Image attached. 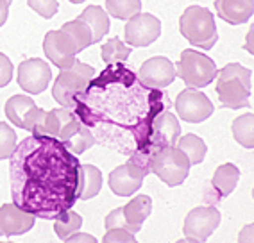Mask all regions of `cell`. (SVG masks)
<instances>
[{"instance_id":"obj_8","label":"cell","mask_w":254,"mask_h":243,"mask_svg":"<svg viewBox=\"0 0 254 243\" xmlns=\"http://www.w3.org/2000/svg\"><path fill=\"white\" fill-rule=\"evenodd\" d=\"M176 113L177 117L190 123H200L208 120L213 115L215 108L208 95L202 93L199 88H186L176 99Z\"/></svg>"},{"instance_id":"obj_33","label":"cell","mask_w":254,"mask_h":243,"mask_svg":"<svg viewBox=\"0 0 254 243\" xmlns=\"http://www.w3.org/2000/svg\"><path fill=\"white\" fill-rule=\"evenodd\" d=\"M13 79V63L9 58L0 52V88L7 86Z\"/></svg>"},{"instance_id":"obj_3","label":"cell","mask_w":254,"mask_h":243,"mask_svg":"<svg viewBox=\"0 0 254 243\" xmlns=\"http://www.w3.org/2000/svg\"><path fill=\"white\" fill-rule=\"evenodd\" d=\"M179 31L193 47L211 50L218 40L217 25L211 11L200 5H190L179 18Z\"/></svg>"},{"instance_id":"obj_24","label":"cell","mask_w":254,"mask_h":243,"mask_svg":"<svg viewBox=\"0 0 254 243\" xmlns=\"http://www.w3.org/2000/svg\"><path fill=\"white\" fill-rule=\"evenodd\" d=\"M176 143H177V149L188 158L190 165H199V163L204 161L208 147H206L204 140L199 138L197 134H186L183 138H177Z\"/></svg>"},{"instance_id":"obj_1","label":"cell","mask_w":254,"mask_h":243,"mask_svg":"<svg viewBox=\"0 0 254 243\" xmlns=\"http://www.w3.org/2000/svg\"><path fill=\"white\" fill-rule=\"evenodd\" d=\"M9 159L11 197L20 209L54 220L77 202L81 165L63 141L31 134Z\"/></svg>"},{"instance_id":"obj_32","label":"cell","mask_w":254,"mask_h":243,"mask_svg":"<svg viewBox=\"0 0 254 243\" xmlns=\"http://www.w3.org/2000/svg\"><path fill=\"white\" fill-rule=\"evenodd\" d=\"M104 243H136V238H134V234L129 233L127 229H109L108 234H106L104 238H102Z\"/></svg>"},{"instance_id":"obj_4","label":"cell","mask_w":254,"mask_h":243,"mask_svg":"<svg viewBox=\"0 0 254 243\" xmlns=\"http://www.w3.org/2000/svg\"><path fill=\"white\" fill-rule=\"evenodd\" d=\"M93 77H95V68L75 59L70 66L61 68V72L52 86V97L63 108L73 109L75 99L88 90Z\"/></svg>"},{"instance_id":"obj_2","label":"cell","mask_w":254,"mask_h":243,"mask_svg":"<svg viewBox=\"0 0 254 243\" xmlns=\"http://www.w3.org/2000/svg\"><path fill=\"white\" fill-rule=\"evenodd\" d=\"M217 90L218 100L222 108L242 109L251 106V93H253V72L249 68L238 63L226 64L217 73Z\"/></svg>"},{"instance_id":"obj_9","label":"cell","mask_w":254,"mask_h":243,"mask_svg":"<svg viewBox=\"0 0 254 243\" xmlns=\"http://www.w3.org/2000/svg\"><path fill=\"white\" fill-rule=\"evenodd\" d=\"M220 224V211L215 206H200L191 209L185 218L183 233L188 242H206Z\"/></svg>"},{"instance_id":"obj_28","label":"cell","mask_w":254,"mask_h":243,"mask_svg":"<svg viewBox=\"0 0 254 243\" xmlns=\"http://www.w3.org/2000/svg\"><path fill=\"white\" fill-rule=\"evenodd\" d=\"M141 11V0H106V13L117 20H129Z\"/></svg>"},{"instance_id":"obj_34","label":"cell","mask_w":254,"mask_h":243,"mask_svg":"<svg viewBox=\"0 0 254 243\" xmlns=\"http://www.w3.org/2000/svg\"><path fill=\"white\" fill-rule=\"evenodd\" d=\"M66 243H77V242H90V243H95V236H91V234H84V233H73L72 236H68V238L64 240Z\"/></svg>"},{"instance_id":"obj_30","label":"cell","mask_w":254,"mask_h":243,"mask_svg":"<svg viewBox=\"0 0 254 243\" xmlns=\"http://www.w3.org/2000/svg\"><path fill=\"white\" fill-rule=\"evenodd\" d=\"M16 149V132L5 122H0V161L9 159Z\"/></svg>"},{"instance_id":"obj_36","label":"cell","mask_w":254,"mask_h":243,"mask_svg":"<svg viewBox=\"0 0 254 243\" xmlns=\"http://www.w3.org/2000/svg\"><path fill=\"white\" fill-rule=\"evenodd\" d=\"M72 4H81V2H84V0H70Z\"/></svg>"},{"instance_id":"obj_21","label":"cell","mask_w":254,"mask_h":243,"mask_svg":"<svg viewBox=\"0 0 254 243\" xmlns=\"http://www.w3.org/2000/svg\"><path fill=\"white\" fill-rule=\"evenodd\" d=\"M36 108V102L27 95H13L5 102V117L11 123L20 129H25V122L31 117V113Z\"/></svg>"},{"instance_id":"obj_13","label":"cell","mask_w":254,"mask_h":243,"mask_svg":"<svg viewBox=\"0 0 254 243\" xmlns=\"http://www.w3.org/2000/svg\"><path fill=\"white\" fill-rule=\"evenodd\" d=\"M16 79H18V86L23 91H27L31 95H38L41 91H45V88L50 84L52 72H50V66L43 59L31 58L20 63Z\"/></svg>"},{"instance_id":"obj_29","label":"cell","mask_w":254,"mask_h":243,"mask_svg":"<svg viewBox=\"0 0 254 243\" xmlns=\"http://www.w3.org/2000/svg\"><path fill=\"white\" fill-rule=\"evenodd\" d=\"M63 143L72 154H82V152H86L88 149H91V147L97 143V140H95V136L91 134L90 127L82 125L81 123V127L77 129V132L70 136L68 140L63 141Z\"/></svg>"},{"instance_id":"obj_27","label":"cell","mask_w":254,"mask_h":243,"mask_svg":"<svg viewBox=\"0 0 254 243\" xmlns=\"http://www.w3.org/2000/svg\"><path fill=\"white\" fill-rule=\"evenodd\" d=\"M131 49L132 47L126 45L118 38H111L102 45L100 49V56H102V61L108 64H117V63H124L129 59L131 56Z\"/></svg>"},{"instance_id":"obj_6","label":"cell","mask_w":254,"mask_h":243,"mask_svg":"<svg viewBox=\"0 0 254 243\" xmlns=\"http://www.w3.org/2000/svg\"><path fill=\"white\" fill-rule=\"evenodd\" d=\"M217 73L218 70L213 59L191 49L183 50L176 66V75L181 77L188 88H204L215 81Z\"/></svg>"},{"instance_id":"obj_19","label":"cell","mask_w":254,"mask_h":243,"mask_svg":"<svg viewBox=\"0 0 254 243\" xmlns=\"http://www.w3.org/2000/svg\"><path fill=\"white\" fill-rule=\"evenodd\" d=\"M152 211V200H150L149 195H138L132 200L126 204L122 207V215L124 220L129 225V231L132 234H136L141 229L143 222L147 220V216Z\"/></svg>"},{"instance_id":"obj_23","label":"cell","mask_w":254,"mask_h":243,"mask_svg":"<svg viewBox=\"0 0 254 243\" xmlns=\"http://www.w3.org/2000/svg\"><path fill=\"white\" fill-rule=\"evenodd\" d=\"M61 31L66 34V38H68L70 43L73 45L75 52H82L86 47L93 45V34H91V29L88 27L84 22H81L79 18L72 20V22H66L63 27H61Z\"/></svg>"},{"instance_id":"obj_35","label":"cell","mask_w":254,"mask_h":243,"mask_svg":"<svg viewBox=\"0 0 254 243\" xmlns=\"http://www.w3.org/2000/svg\"><path fill=\"white\" fill-rule=\"evenodd\" d=\"M7 14H9V4H7L5 0H0V27L5 23Z\"/></svg>"},{"instance_id":"obj_12","label":"cell","mask_w":254,"mask_h":243,"mask_svg":"<svg viewBox=\"0 0 254 243\" xmlns=\"http://www.w3.org/2000/svg\"><path fill=\"white\" fill-rule=\"evenodd\" d=\"M176 66L168 58L156 56L147 59L138 70V81L152 90H165L176 81Z\"/></svg>"},{"instance_id":"obj_14","label":"cell","mask_w":254,"mask_h":243,"mask_svg":"<svg viewBox=\"0 0 254 243\" xmlns=\"http://www.w3.org/2000/svg\"><path fill=\"white\" fill-rule=\"evenodd\" d=\"M79 127H81V120L73 113V109H50L47 111L45 122L38 136H50L59 141H66L70 136L77 132Z\"/></svg>"},{"instance_id":"obj_20","label":"cell","mask_w":254,"mask_h":243,"mask_svg":"<svg viewBox=\"0 0 254 243\" xmlns=\"http://www.w3.org/2000/svg\"><path fill=\"white\" fill-rule=\"evenodd\" d=\"M102 188V174L93 165H81L79 167V189L77 200H90L97 197Z\"/></svg>"},{"instance_id":"obj_11","label":"cell","mask_w":254,"mask_h":243,"mask_svg":"<svg viewBox=\"0 0 254 243\" xmlns=\"http://www.w3.org/2000/svg\"><path fill=\"white\" fill-rule=\"evenodd\" d=\"M161 34V22L154 14L138 13L127 20L124 27V36L129 47H149Z\"/></svg>"},{"instance_id":"obj_10","label":"cell","mask_w":254,"mask_h":243,"mask_svg":"<svg viewBox=\"0 0 254 243\" xmlns=\"http://www.w3.org/2000/svg\"><path fill=\"white\" fill-rule=\"evenodd\" d=\"M147 174H149V170L145 167L129 159L109 174V188L118 197H131L141 188Z\"/></svg>"},{"instance_id":"obj_31","label":"cell","mask_w":254,"mask_h":243,"mask_svg":"<svg viewBox=\"0 0 254 243\" xmlns=\"http://www.w3.org/2000/svg\"><path fill=\"white\" fill-rule=\"evenodd\" d=\"M27 5L43 18H52L59 9L58 0H27Z\"/></svg>"},{"instance_id":"obj_22","label":"cell","mask_w":254,"mask_h":243,"mask_svg":"<svg viewBox=\"0 0 254 243\" xmlns=\"http://www.w3.org/2000/svg\"><path fill=\"white\" fill-rule=\"evenodd\" d=\"M81 22H84L88 27L91 29L93 34V43L102 40V36H106L109 31V14L106 13L100 5H88L86 9L82 11L77 16Z\"/></svg>"},{"instance_id":"obj_16","label":"cell","mask_w":254,"mask_h":243,"mask_svg":"<svg viewBox=\"0 0 254 243\" xmlns=\"http://www.w3.org/2000/svg\"><path fill=\"white\" fill-rule=\"evenodd\" d=\"M36 216L20 209L14 204L0 206V236H16L25 234L34 227Z\"/></svg>"},{"instance_id":"obj_18","label":"cell","mask_w":254,"mask_h":243,"mask_svg":"<svg viewBox=\"0 0 254 243\" xmlns=\"http://www.w3.org/2000/svg\"><path fill=\"white\" fill-rule=\"evenodd\" d=\"M218 18L231 25L249 22L254 13V0H215Z\"/></svg>"},{"instance_id":"obj_7","label":"cell","mask_w":254,"mask_h":243,"mask_svg":"<svg viewBox=\"0 0 254 243\" xmlns=\"http://www.w3.org/2000/svg\"><path fill=\"white\" fill-rule=\"evenodd\" d=\"M179 136H181V125H179V120H177L176 115L167 111V109L159 111L149 123L145 150H143L145 161L149 163L154 152H158L159 149L174 145Z\"/></svg>"},{"instance_id":"obj_5","label":"cell","mask_w":254,"mask_h":243,"mask_svg":"<svg viewBox=\"0 0 254 243\" xmlns=\"http://www.w3.org/2000/svg\"><path fill=\"white\" fill-rule=\"evenodd\" d=\"M190 161L181 150L170 145L163 147L149 161V172L156 174L167 186H179L185 182V179L190 174Z\"/></svg>"},{"instance_id":"obj_37","label":"cell","mask_w":254,"mask_h":243,"mask_svg":"<svg viewBox=\"0 0 254 243\" xmlns=\"http://www.w3.org/2000/svg\"><path fill=\"white\" fill-rule=\"evenodd\" d=\"M5 2H7V4H11V2H13V0H5Z\"/></svg>"},{"instance_id":"obj_26","label":"cell","mask_w":254,"mask_h":243,"mask_svg":"<svg viewBox=\"0 0 254 243\" xmlns=\"http://www.w3.org/2000/svg\"><path fill=\"white\" fill-rule=\"evenodd\" d=\"M82 225V216L79 213L72 211V207L66 209L64 213L54 218V233L59 236V240H66L68 236H72L73 233H77Z\"/></svg>"},{"instance_id":"obj_25","label":"cell","mask_w":254,"mask_h":243,"mask_svg":"<svg viewBox=\"0 0 254 243\" xmlns=\"http://www.w3.org/2000/svg\"><path fill=\"white\" fill-rule=\"evenodd\" d=\"M233 136L235 140L245 147V149H253L254 147V115L253 113H247V115H242L233 122Z\"/></svg>"},{"instance_id":"obj_17","label":"cell","mask_w":254,"mask_h":243,"mask_svg":"<svg viewBox=\"0 0 254 243\" xmlns=\"http://www.w3.org/2000/svg\"><path fill=\"white\" fill-rule=\"evenodd\" d=\"M238 179H240V170L236 165L233 163H224L215 170L213 179L209 182V188L206 189V200L208 202H215V200H220V198H226L227 195L233 193V189L238 184Z\"/></svg>"},{"instance_id":"obj_15","label":"cell","mask_w":254,"mask_h":243,"mask_svg":"<svg viewBox=\"0 0 254 243\" xmlns=\"http://www.w3.org/2000/svg\"><path fill=\"white\" fill-rule=\"evenodd\" d=\"M43 52L50 59V63L58 68H66L75 61V49L70 43L61 29L59 31H49L43 40Z\"/></svg>"}]
</instances>
